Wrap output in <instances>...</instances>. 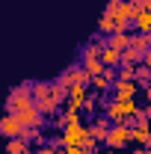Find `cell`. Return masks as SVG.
Listing matches in <instances>:
<instances>
[{
	"label": "cell",
	"mask_w": 151,
	"mask_h": 154,
	"mask_svg": "<svg viewBox=\"0 0 151 154\" xmlns=\"http://www.w3.org/2000/svg\"><path fill=\"white\" fill-rule=\"evenodd\" d=\"M142 113V107L136 104V98H110L104 104V116L113 125H133V119Z\"/></svg>",
	"instance_id": "obj_1"
},
{
	"label": "cell",
	"mask_w": 151,
	"mask_h": 154,
	"mask_svg": "<svg viewBox=\"0 0 151 154\" xmlns=\"http://www.w3.org/2000/svg\"><path fill=\"white\" fill-rule=\"evenodd\" d=\"M33 104H36L33 101V83H21L15 89H9V95H6V113H21Z\"/></svg>",
	"instance_id": "obj_2"
},
{
	"label": "cell",
	"mask_w": 151,
	"mask_h": 154,
	"mask_svg": "<svg viewBox=\"0 0 151 154\" xmlns=\"http://www.w3.org/2000/svg\"><path fill=\"white\" fill-rule=\"evenodd\" d=\"M59 83H62L65 89H71V86H89L92 77H89V71H86L83 65H71V68H65V71L59 74Z\"/></svg>",
	"instance_id": "obj_3"
},
{
	"label": "cell",
	"mask_w": 151,
	"mask_h": 154,
	"mask_svg": "<svg viewBox=\"0 0 151 154\" xmlns=\"http://www.w3.org/2000/svg\"><path fill=\"white\" fill-rule=\"evenodd\" d=\"M125 145H131V125H113L110 134H107V139H104V148L119 151Z\"/></svg>",
	"instance_id": "obj_4"
},
{
	"label": "cell",
	"mask_w": 151,
	"mask_h": 154,
	"mask_svg": "<svg viewBox=\"0 0 151 154\" xmlns=\"http://www.w3.org/2000/svg\"><path fill=\"white\" fill-rule=\"evenodd\" d=\"M86 136H89V125H86V122H80V125H65L59 142H62V145H83Z\"/></svg>",
	"instance_id": "obj_5"
},
{
	"label": "cell",
	"mask_w": 151,
	"mask_h": 154,
	"mask_svg": "<svg viewBox=\"0 0 151 154\" xmlns=\"http://www.w3.org/2000/svg\"><path fill=\"white\" fill-rule=\"evenodd\" d=\"M21 131H24V125H21V119L15 113H6L0 119V136L12 139V136H21Z\"/></svg>",
	"instance_id": "obj_6"
},
{
	"label": "cell",
	"mask_w": 151,
	"mask_h": 154,
	"mask_svg": "<svg viewBox=\"0 0 151 154\" xmlns=\"http://www.w3.org/2000/svg\"><path fill=\"white\" fill-rule=\"evenodd\" d=\"M104 38H107V36H101V33L92 36L83 48H80V57H83V59H98L101 54H104Z\"/></svg>",
	"instance_id": "obj_7"
},
{
	"label": "cell",
	"mask_w": 151,
	"mask_h": 154,
	"mask_svg": "<svg viewBox=\"0 0 151 154\" xmlns=\"http://www.w3.org/2000/svg\"><path fill=\"white\" fill-rule=\"evenodd\" d=\"M136 95H139L136 80H116L113 83V98H136Z\"/></svg>",
	"instance_id": "obj_8"
},
{
	"label": "cell",
	"mask_w": 151,
	"mask_h": 154,
	"mask_svg": "<svg viewBox=\"0 0 151 154\" xmlns=\"http://www.w3.org/2000/svg\"><path fill=\"white\" fill-rule=\"evenodd\" d=\"M21 119V125L24 128H42V122H45V116L39 113V107L33 104V107H27V110H21V113H15Z\"/></svg>",
	"instance_id": "obj_9"
},
{
	"label": "cell",
	"mask_w": 151,
	"mask_h": 154,
	"mask_svg": "<svg viewBox=\"0 0 151 154\" xmlns=\"http://www.w3.org/2000/svg\"><path fill=\"white\" fill-rule=\"evenodd\" d=\"M110 128H113V125H110V119H107V116H98V119H92V122H89V134H92L98 142H104V139H107Z\"/></svg>",
	"instance_id": "obj_10"
},
{
	"label": "cell",
	"mask_w": 151,
	"mask_h": 154,
	"mask_svg": "<svg viewBox=\"0 0 151 154\" xmlns=\"http://www.w3.org/2000/svg\"><path fill=\"white\" fill-rule=\"evenodd\" d=\"M6 154H27V151H33V145L24 139V136H12V139H6Z\"/></svg>",
	"instance_id": "obj_11"
},
{
	"label": "cell",
	"mask_w": 151,
	"mask_h": 154,
	"mask_svg": "<svg viewBox=\"0 0 151 154\" xmlns=\"http://www.w3.org/2000/svg\"><path fill=\"white\" fill-rule=\"evenodd\" d=\"M107 48H116V51H128L131 48V33H113V36L104 38Z\"/></svg>",
	"instance_id": "obj_12"
},
{
	"label": "cell",
	"mask_w": 151,
	"mask_h": 154,
	"mask_svg": "<svg viewBox=\"0 0 151 154\" xmlns=\"http://www.w3.org/2000/svg\"><path fill=\"white\" fill-rule=\"evenodd\" d=\"M131 48L148 54V51H151V36H148V33H131Z\"/></svg>",
	"instance_id": "obj_13"
},
{
	"label": "cell",
	"mask_w": 151,
	"mask_h": 154,
	"mask_svg": "<svg viewBox=\"0 0 151 154\" xmlns=\"http://www.w3.org/2000/svg\"><path fill=\"white\" fill-rule=\"evenodd\" d=\"M101 59H104V65H107V68H119V65H122V51H116V48H107V45H104Z\"/></svg>",
	"instance_id": "obj_14"
},
{
	"label": "cell",
	"mask_w": 151,
	"mask_h": 154,
	"mask_svg": "<svg viewBox=\"0 0 151 154\" xmlns=\"http://www.w3.org/2000/svg\"><path fill=\"white\" fill-rule=\"evenodd\" d=\"M116 24H119V21H116L110 12H104L101 21H98V33H101V36H113V33H116Z\"/></svg>",
	"instance_id": "obj_15"
},
{
	"label": "cell",
	"mask_w": 151,
	"mask_h": 154,
	"mask_svg": "<svg viewBox=\"0 0 151 154\" xmlns=\"http://www.w3.org/2000/svg\"><path fill=\"white\" fill-rule=\"evenodd\" d=\"M142 62H145V54L142 51H133V48L122 51V65H142Z\"/></svg>",
	"instance_id": "obj_16"
},
{
	"label": "cell",
	"mask_w": 151,
	"mask_h": 154,
	"mask_svg": "<svg viewBox=\"0 0 151 154\" xmlns=\"http://www.w3.org/2000/svg\"><path fill=\"white\" fill-rule=\"evenodd\" d=\"M51 101H54L57 107H62V104L68 101V89H65L59 80H57V83H51Z\"/></svg>",
	"instance_id": "obj_17"
},
{
	"label": "cell",
	"mask_w": 151,
	"mask_h": 154,
	"mask_svg": "<svg viewBox=\"0 0 151 154\" xmlns=\"http://www.w3.org/2000/svg\"><path fill=\"white\" fill-rule=\"evenodd\" d=\"M133 33H151V12H139L133 18Z\"/></svg>",
	"instance_id": "obj_18"
},
{
	"label": "cell",
	"mask_w": 151,
	"mask_h": 154,
	"mask_svg": "<svg viewBox=\"0 0 151 154\" xmlns=\"http://www.w3.org/2000/svg\"><path fill=\"white\" fill-rule=\"evenodd\" d=\"M80 65H83V68L89 71V77H98V74H104V68H107V65H104V59H101V57H98V59H83Z\"/></svg>",
	"instance_id": "obj_19"
},
{
	"label": "cell",
	"mask_w": 151,
	"mask_h": 154,
	"mask_svg": "<svg viewBox=\"0 0 151 154\" xmlns=\"http://www.w3.org/2000/svg\"><path fill=\"white\" fill-rule=\"evenodd\" d=\"M133 80L139 83V86H148L151 83V68L142 62V65H136V74H133Z\"/></svg>",
	"instance_id": "obj_20"
},
{
	"label": "cell",
	"mask_w": 151,
	"mask_h": 154,
	"mask_svg": "<svg viewBox=\"0 0 151 154\" xmlns=\"http://www.w3.org/2000/svg\"><path fill=\"white\" fill-rule=\"evenodd\" d=\"M21 136H24L30 145H33V142H39V145L45 142V136H42V128H24V131H21Z\"/></svg>",
	"instance_id": "obj_21"
},
{
	"label": "cell",
	"mask_w": 151,
	"mask_h": 154,
	"mask_svg": "<svg viewBox=\"0 0 151 154\" xmlns=\"http://www.w3.org/2000/svg\"><path fill=\"white\" fill-rule=\"evenodd\" d=\"M51 98V83H33V101Z\"/></svg>",
	"instance_id": "obj_22"
},
{
	"label": "cell",
	"mask_w": 151,
	"mask_h": 154,
	"mask_svg": "<svg viewBox=\"0 0 151 154\" xmlns=\"http://www.w3.org/2000/svg\"><path fill=\"white\" fill-rule=\"evenodd\" d=\"M136 74V65H119L116 68V80H133Z\"/></svg>",
	"instance_id": "obj_23"
},
{
	"label": "cell",
	"mask_w": 151,
	"mask_h": 154,
	"mask_svg": "<svg viewBox=\"0 0 151 154\" xmlns=\"http://www.w3.org/2000/svg\"><path fill=\"white\" fill-rule=\"evenodd\" d=\"M98 145H101V142H98V139H95L92 134L86 136V142H83V148H86V151H89V154H95V151H98Z\"/></svg>",
	"instance_id": "obj_24"
},
{
	"label": "cell",
	"mask_w": 151,
	"mask_h": 154,
	"mask_svg": "<svg viewBox=\"0 0 151 154\" xmlns=\"http://www.w3.org/2000/svg\"><path fill=\"white\" fill-rule=\"evenodd\" d=\"M59 148L62 145H42V148H36V154H59Z\"/></svg>",
	"instance_id": "obj_25"
},
{
	"label": "cell",
	"mask_w": 151,
	"mask_h": 154,
	"mask_svg": "<svg viewBox=\"0 0 151 154\" xmlns=\"http://www.w3.org/2000/svg\"><path fill=\"white\" fill-rule=\"evenodd\" d=\"M62 148H65V154H89L83 145H62Z\"/></svg>",
	"instance_id": "obj_26"
},
{
	"label": "cell",
	"mask_w": 151,
	"mask_h": 154,
	"mask_svg": "<svg viewBox=\"0 0 151 154\" xmlns=\"http://www.w3.org/2000/svg\"><path fill=\"white\" fill-rule=\"evenodd\" d=\"M133 154H151V148H133Z\"/></svg>",
	"instance_id": "obj_27"
},
{
	"label": "cell",
	"mask_w": 151,
	"mask_h": 154,
	"mask_svg": "<svg viewBox=\"0 0 151 154\" xmlns=\"http://www.w3.org/2000/svg\"><path fill=\"white\" fill-rule=\"evenodd\" d=\"M142 89H145V98H148V104H151V83H148V86H142Z\"/></svg>",
	"instance_id": "obj_28"
},
{
	"label": "cell",
	"mask_w": 151,
	"mask_h": 154,
	"mask_svg": "<svg viewBox=\"0 0 151 154\" xmlns=\"http://www.w3.org/2000/svg\"><path fill=\"white\" fill-rule=\"evenodd\" d=\"M145 65H148V68H151V51H148V54H145Z\"/></svg>",
	"instance_id": "obj_29"
},
{
	"label": "cell",
	"mask_w": 151,
	"mask_h": 154,
	"mask_svg": "<svg viewBox=\"0 0 151 154\" xmlns=\"http://www.w3.org/2000/svg\"><path fill=\"white\" fill-rule=\"evenodd\" d=\"M142 110H145V116H148V119H151V104H148V107H142Z\"/></svg>",
	"instance_id": "obj_30"
},
{
	"label": "cell",
	"mask_w": 151,
	"mask_h": 154,
	"mask_svg": "<svg viewBox=\"0 0 151 154\" xmlns=\"http://www.w3.org/2000/svg\"><path fill=\"white\" fill-rule=\"evenodd\" d=\"M107 154H122V151H113V148H110V151H107Z\"/></svg>",
	"instance_id": "obj_31"
},
{
	"label": "cell",
	"mask_w": 151,
	"mask_h": 154,
	"mask_svg": "<svg viewBox=\"0 0 151 154\" xmlns=\"http://www.w3.org/2000/svg\"><path fill=\"white\" fill-rule=\"evenodd\" d=\"M59 154H65V148H59Z\"/></svg>",
	"instance_id": "obj_32"
},
{
	"label": "cell",
	"mask_w": 151,
	"mask_h": 154,
	"mask_svg": "<svg viewBox=\"0 0 151 154\" xmlns=\"http://www.w3.org/2000/svg\"><path fill=\"white\" fill-rule=\"evenodd\" d=\"M128 3H136V0H128Z\"/></svg>",
	"instance_id": "obj_33"
},
{
	"label": "cell",
	"mask_w": 151,
	"mask_h": 154,
	"mask_svg": "<svg viewBox=\"0 0 151 154\" xmlns=\"http://www.w3.org/2000/svg\"><path fill=\"white\" fill-rule=\"evenodd\" d=\"M27 154H36V151H27Z\"/></svg>",
	"instance_id": "obj_34"
},
{
	"label": "cell",
	"mask_w": 151,
	"mask_h": 154,
	"mask_svg": "<svg viewBox=\"0 0 151 154\" xmlns=\"http://www.w3.org/2000/svg\"><path fill=\"white\" fill-rule=\"evenodd\" d=\"M148 36H151V33H148Z\"/></svg>",
	"instance_id": "obj_35"
}]
</instances>
